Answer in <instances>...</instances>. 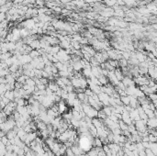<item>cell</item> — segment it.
I'll list each match as a JSON object with an SVG mask.
<instances>
[{"mask_svg": "<svg viewBox=\"0 0 157 156\" xmlns=\"http://www.w3.org/2000/svg\"><path fill=\"white\" fill-rule=\"evenodd\" d=\"M83 110L86 114V116L89 117V118H91V119L97 118L98 111L97 109H95L94 108H92L89 104H83Z\"/></svg>", "mask_w": 157, "mask_h": 156, "instance_id": "6da1fadb", "label": "cell"}, {"mask_svg": "<svg viewBox=\"0 0 157 156\" xmlns=\"http://www.w3.org/2000/svg\"><path fill=\"white\" fill-rule=\"evenodd\" d=\"M135 128L138 131V132H145L147 131V124L143 120H138V121H134Z\"/></svg>", "mask_w": 157, "mask_h": 156, "instance_id": "7a4b0ae2", "label": "cell"}, {"mask_svg": "<svg viewBox=\"0 0 157 156\" xmlns=\"http://www.w3.org/2000/svg\"><path fill=\"white\" fill-rule=\"evenodd\" d=\"M115 71V70H114ZM114 71H109V74H108V78L109 80V83L113 85L114 86L118 85V84L120 82V80L118 79V77L116 76V74H115V72Z\"/></svg>", "mask_w": 157, "mask_h": 156, "instance_id": "3957f363", "label": "cell"}, {"mask_svg": "<svg viewBox=\"0 0 157 156\" xmlns=\"http://www.w3.org/2000/svg\"><path fill=\"white\" fill-rule=\"evenodd\" d=\"M98 97H99V100L103 103L104 107H109V96L106 93H103L101 92L100 94H98Z\"/></svg>", "mask_w": 157, "mask_h": 156, "instance_id": "277c9868", "label": "cell"}, {"mask_svg": "<svg viewBox=\"0 0 157 156\" xmlns=\"http://www.w3.org/2000/svg\"><path fill=\"white\" fill-rule=\"evenodd\" d=\"M121 116H122V119H121V120H123V121L125 122L126 124L132 125V124H133V123H134V121L132 120V118H131V116H130V112H128L127 110L124 111V112L121 114Z\"/></svg>", "mask_w": 157, "mask_h": 156, "instance_id": "5b68a950", "label": "cell"}, {"mask_svg": "<svg viewBox=\"0 0 157 156\" xmlns=\"http://www.w3.org/2000/svg\"><path fill=\"white\" fill-rule=\"evenodd\" d=\"M148 74L151 79L157 80V67L154 65L150 66L148 68Z\"/></svg>", "mask_w": 157, "mask_h": 156, "instance_id": "8992f818", "label": "cell"}, {"mask_svg": "<svg viewBox=\"0 0 157 156\" xmlns=\"http://www.w3.org/2000/svg\"><path fill=\"white\" fill-rule=\"evenodd\" d=\"M65 100H61L60 102H58V107H59V113L64 114L66 113L65 111H67V105H66Z\"/></svg>", "mask_w": 157, "mask_h": 156, "instance_id": "52a82bcc", "label": "cell"}, {"mask_svg": "<svg viewBox=\"0 0 157 156\" xmlns=\"http://www.w3.org/2000/svg\"><path fill=\"white\" fill-rule=\"evenodd\" d=\"M122 83L126 85V87L132 86V85H135L134 79H132V77L130 76H124V78L122 80Z\"/></svg>", "mask_w": 157, "mask_h": 156, "instance_id": "ba28073f", "label": "cell"}, {"mask_svg": "<svg viewBox=\"0 0 157 156\" xmlns=\"http://www.w3.org/2000/svg\"><path fill=\"white\" fill-rule=\"evenodd\" d=\"M130 116L132 118V119L133 121H138V120H141L140 115H139V112H138L137 108H133L131 112H130Z\"/></svg>", "mask_w": 157, "mask_h": 156, "instance_id": "9c48e42d", "label": "cell"}, {"mask_svg": "<svg viewBox=\"0 0 157 156\" xmlns=\"http://www.w3.org/2000/svg\"><path fill=\"white\" fill-rule=\"evenodd\" d=\"M147 127H148V129H156L157 128V118L149 119L148 121H147Z\"/></svg>", "mask_w": 157, "mask_h": 156, "instance_id": "30bf717a", "label": "cell"}, {"mask_svg": "<svg viewBox=\"0 0 157 156\" xmlns=\"http://www.w3.org/2000/svg\"><path fill=\"white\" fill-rule=\"evenodd\" d=\"M48 87L50 88L53 93H56V92L60 89V86L57 85V83L55 82V81H50L48 84Z\"/></svg>", "mask_w": 157, "mask_h": 156, "instance_id": "8fae6325", "label": "cell"}, {"mask_svg": "<svg viewBox=\"0 0 157 156\" xmlns=\"http://www.w3.org/2000/svg\"><path fill=\"white\" fill-rule=\"evenodd\" d=\"M103 121H104V120L98 119V118H94V119H93V120H92V122H93V125H94V126L97 129L102 128L103 126L105 125V123H104Z\"/></svg>", "mask_w": 157, "mask_h": 156, "instance_id": "7c38bea8", "label": "cell"}, {"mask_svg": "<svg viewBox=\"0 0 157 156\" xmlns=\"http://www.w3.org/2000/svg\"><path fill=\"white\" fill-rule=\"evenodd\" d=\"M131 97V102H130V106L133 108H137L139 106H140V103H139V99L137 97Z\"/></svg>", "mask_w": 157, "mask_h": 156, "instance_id": "4fadbf2b", "label": "cell"}, {"mask_svg": "<svg viewBox=\"0 0 157 156\" xmlns=\"http://www.w3.org/2000/svg\"><path fill=\"white\" fill-rule=\"evenodd\" d=\"M136 89H137V86H136V85H132V86H129V87H127L126 92H127L128 96H130V97H134L135 92H136Z\"/></svg>", "mask_w": 157, "mask_h": 156, "instance_id": "5bb4252c", "label": "cell"}, {"mask_svg": "<svg viewBox=\"0 0 157 156\" xmlns=\"http://www.w3.org/2000/svg\"><path fill=\"white\" fill-rule=\"evenodd\" d=\"M83 74L84 76L86 77V78H90L91 76H93V74H92V67H87V68H84L83 69Z\"/></svg>", "mask_w": 157, "mask_h": 156, "instance_id": "9a60e30c", "label": "cell"}, {"mask_svg": "<svg viewBox=\"0 0 157 156\" xmlns=\"http://www.w3.org/2000/svg\"><path fill=\"white\" fill-rule=\"evenodd\" d=\"M97 78H98V80H99L101 85H106L109 83V78H108V76H105V75H99Z\"/></svg>", "mask_w": 157, "mask_h": 156, "instance_id": "2e32d148", "label": "cell"}, {"mask_svg": "<svg viewBox=\"0 0 157 156\" xmlns=\"http://www.w3.org/2000/svg\"><path fill=\"white\" fill-rule=\"evenodd\" d=\"M7 153L6 150V145L4 144L3 142H0V156H5Z\"/></svg>", "mask_w": 157, "mask_h": 156, "instance_id": "e0dca14e", "label": "cell"}, {"mask_svg": "<svg viewBox=\"0 0 157 156\" xmlns=\"http://www.w3.org/2000/svg\"><path fill=\"white\" fill-rule=\"evenodd\" d=\"M5 97H7L10 101H15V94L14 91H6L5 93Z\"/></svg>", "mask_w": 157, "mask_h": 156, "instance_id": "ac0fdd59", "label": "cell"}, {"mask_svg": "<svg viewBox=\"0 0 157 156\" xmlns=\"http://www.w3.org/2000/svg\"><path fill=\"white\" fill-rule=\"evenodd\" d=\"M88 129H89L90 133L92 134V136L94 137V138H97V129L96 128V127H95L93 124H92L91 126H89Z\"/></svg>", "mask_w": 157, "mask_h": 156, "instance_id": "d6986e66", "label": "cell"}, {"mask_svg": "<svg viewBox=\"0 0 157 156\" xmlns=\"http://www.w3.org/2000/svg\"><path fill=\"white\" fill-rule=\"evenodd\" d=\"M103 145H104V143H103V142L101 141V140H100V138H98V137L95 138V140H94V147L102 148Z\"/></svg>", "mask_w": 157, "mask_h": 156, "instance_id": "ffe728a7", "label": "cell"}, {"mask_svg": "<svg viewBox=\"0 0 157 156\" xmlns=\"http://www.w3.org/2000/svg\"><path fill=\"white\" fill-rule=\"evenodd\" d=\"M63 119H65L66 121H71V119H73V110L63 114Z\"/></svg>", "mask_w": 157, "mask_h": 156, "instance_id": "44dd1931", "label": "cell"}, {"mask_svg": "<svg viewBox=\"0 0 157 156\" xmlns=\"http://www.w3.org/2000/svg\"><path fill=\"white\" fill-rule=\"evenodd\" d=\"M115 74H116V76L118 77V79L120 80V81H122L123 78H124V74H123L122 71L120 70V69H115Z\"/></svg>", "mask_w": 157, "mask_h": 156, "instance_id": "7402d4cb", "label": "cell"}, {"mask_svg": "<svg viewBox=\"0 0 157 156\" xmlns=\"http://www.w3.org/2000/svg\"><path fill=\"white\" fill-rule=\"evenodd\" d=\"M120 99H121V102H122V104L124 106H130V102H131V97H130V96L121 97Z\"/></svg>", "mask_w": 157, "mask_h": 156, "instance_id": "603a6c76", "label": "cell"}, {"mask_svg": "<svg viewBox=\"0 0 157 156\" xmlns=\"http://www.w3.org/2000/svg\"><path fill=\"white\" fill-rule=\"evenodd\" d=\"M55 82L57 83V85L60 86V88H62V89H66V85L64 84V83L63 82V80H62V78H59V77H57L56 78V80H55Z\"/></svg>", "mask_w": 157, "mask_h": 156, "instance_id": "cb8c5ba5", "label": "cell"}, {"mask_svg": "<svg viewBox=\"0 0 157 156\" xmlns=\"http://www.w3.org/2000/svg\"><path fill=\"white\" fill-rule=\"evenodd\" d=\"M73 119H77V120H81V119H83V118H82V116H81L80 112L75 111L73 109Z\"/></svg>", "mask_w": 157, "mask_h": 156, "instance_id": "d4e9b609", "label": "cell"}, {"mask_svg": "<svg viewBox=\"0 0 157 156\" xmlns=\"http://www.w3.org/2000/svg\"><path fill=\"white\" fill-rule=\"evenodd\" d=\"M103 111L106 113V115L108 117H110L112 115V110H111V107L109 106V107H103Z\"/></svg>", "mask_w": 157, "mask_h": 156, "instance_id": "484cf974", "label": "cell"}, {"mask_svg": "<svg viewBox=\"0 0 157 156\" xmlns=\"http://www.w3.org/2000/svg\"><path fill=\"white\" fill-rule=\"evenodd\" d=\"M6 137L8 138V140H13L15 139L16 137H17V132H15L13 130H11V131H9L7 133H6Z\"/></svg>", "mask_w": 157, "mask_h": 156, "instance_id": "4316f807", "label": "cell"}, {"mask_svg": "<svg viewBox=\"0 0 157 156\" xmlns=\"http://www.w3.org/2000/svg\"><path fill=\"white\" fill-rule=\"evenodd\" d=\"M119 123H120V128L121 131H128V129H129V125L128 124H126L123 120H120Z\"/></svg>", "mask_w": 157, "mask_h": 156, "instance_id": "83f0119b", "label": "cell"}, {"mask_svg": "<svg viewBox=\"0 0 157 156\" xmlns=\"http://www.w3.org/2000/svg\"><path fill=\"white\" fill-rule=\"evenodd\" d=\"M109 62L110 63V65H111L112 67H114L115 69H117L118 67L120 66V62L117 61V60H109Z\"/></svg>", "mask_w": 157, "mask_h": 156, "instance_id": "f1b7e54d", "label": "cell"}, {"mask_svg": "<svg viewBox=\"0 0 157 156\" xmlns=\"http://www.w3.org/2000/svg\"><path fill=\"white\" fill-rule=\"evenodd\" d=\"M97 118L100 119H102V120H105V119L108 118V116L106 115V113L103 111V109H101V110L98 111V115H97Z\"/></svg>", "mask_w": 157, "mask_h": 156, "instance_id": "f546056e", "label": "cell"}, {"mask_svg": "<svg viewBox=\"0 0 157 156\" xmlns=\"http://www.w3.org/2000/svg\"><path fill=\"white\" fill-rule=\"evenodd\" d=\"M71 124L74 126V129H78L80 127V120H77V119H71Z\"/></svg>", "mask_w": 157, "mask_h": 156, "instance_id": "4dcf8cb0", "label": "cell"}, {"mask_svg": "<svg viewBox=\"0 0 157 156\" xmlns=\"http://www.w3.org/2000/svg\"><path fill=\"white\" fill-rule=\"evenodd\" d=\"M150 143H151V144H150V149L153 151V153H154L155 155H157V142H154V143L150 142Z\"/></svg>", "mask_w": 157, "mask_h": 156, "instance_id": "1f68e13d", "label": "cell"}, {"mask_svg": "<svg viewBox=\"0 0 157 156\" xmlns=\"http://www.w3.org/2000/svg\"><path fill=\"white\" fill-rule=\"evenodd\" d=\"M29 55L32 57V59H35V58H38V57L40 56V52H39V51L38 50H33V51L29 53Z\"/></svg>", "mask_w": 157, "mask_h": 156, "instance_id": "d6a6232c", "label": "cell"}, {"mask_svg": "<svg viewBox=\"0 0 157 156\" xmlns=\"http://www.w3.org/2000/svg\"><path fill=\"white\" fill-rule=\"evenodd\" d=\"M86 97H87V96H86L85 93H78L77 94V98H78L79 100H81L83 103H84V101H85V99L86 98Z\"/></svg>", "mask_w": 157, "mask_h": 156, "instance_id": "836d02e7", "label": "cell"}, {"mask_svg": "<svg viewBox=\"0 0 157 156\" xmlns=\"http://www.w3.org/2000/svg\"><path fill=\"white\" fill-rule=\"evenodd\" d=\"M26 84L27 85H30V86H35L36 85V82H35L34 78H30L29 77V79H27V81H26Z\"/></svg>", "mask_w": 157, "mask_h": 156, "instance_id": "e575fe53", "label": "cell"}, {"mask_svg": "<svg viewBox=\"0 0 157 156\" xmlns=\"http://www.w3.org/2000/svg\"><path fill=\"white\" fill-rule=\"evenodd\" d=\"M148 98L151 100L152 102L156 101V100H157V93H153V94H151V95H149Z\"/></svg>", "mask_w": 157, "mask_h": 156, "instance_id": "d590c367", "label": "cell"}, {"mask_svg": "<svg viewBox=\"0 0 157 156\" xmlns=\"http://www.w3.org/2000/svg\"><path fill=\"white\" fill-rule=\"evenodd\" d=\"M149 141L150 142L154 143V142H157V137H155L153 134H149Z\"/></svg>", "mask_w": 157, "mask_h": 156, "instance_id": "8d00e7d4", "label": "cell"}, {"mask_svg": "<svg viewBox=\"0 0 157 156\" xmlns=\"http://www.w3.org/2000/svg\"><path fill=\"white\" fill-rule=\"evenodd\" d=\"M85 94H86L87 97H92V96L94 95V92H93V91H92L91 89L88 87V88H86V90H85Z\"/></svg>", "mask_w": 157, "mask_h": 156, "instance_id": "74e56055", "label": "cell"}, {"mask_svg": "<svg viewBox=\"0 0 157 156\" xmlns=\"http://www.w3.org/2000/svg\"><path fill=\"white\" fill-rule=\"evenodd\" d=\"M136 145H137V150L140 152V151H143V150H145V148L143 147V142H136Z\"/></svg>", "mask_w": 157, "mask_h": 156, "instance_id": "f35d334b", "label": "cell"}, {"mask_svg": "<svg viewBox=\"0 0 157 156\" xmlns=\"http://www.w3.org/2000/svg\"><path fill=\"white\" fill-rule=\"evenodd\" d=\"M109 119H111L112 121H114V122H117V123H119V122H120V119H118V117L116 116V114H112L111 116L110 117H109Z\"/></svg>", "mask_w": 157, "mask_h": 156, "instance_id": "ab89813d", "label": "cell"}, {"mask_svg": "<svg viewBox=\"0 0 157 156\" xmlns=\"http://www.w3.org/2000/svg\"><path fill=\"white\" fill-rule=\"evenodd\" d=\"M112 131V133L114 134V135H121V134H122V131H121L120 128H119V129H115V130H113V131Z\"/></svg>", "mask_w": 157, "mask_h": 156, "instance_id": "60d3db41", "label": "cell"}, {"mask_svg": "<svg viewBox=\"0 0 157 156\" xmlns=\"http://www.w3.org/2000/svg\"><path fill=\"white\" fill-rule=\"evenodd\" d=\"M116 86H117L118 88H120V89H122V90H126V89H127L126 85L123 84L122 81H120V82L118 84V85H116Z\"/></svg>", "mask_w": 157, "mask_h": 156, "instance_id": "b9f144b4", "label": "cell"}, {"mask_svg": "<svg viewBox=\"0 0 157 156\" xmlns=\"http://www.w3.org/2000/svg\"><path fill=\"white\" fill-rule=\"evenodd\" d=\"M36 86L38 87V89H39V90H45L46 88L48 87L47 85H43V84H41V83H40V84H39V85H37Z\"/></svg>", "mask_w": 157, "mask_h": 156, "instance_id": "7bdbcfd3", "label": "cell"}, {"mask_svg": "<svg viewBox=\"0 0 157 156\" xmlns=\"http://www.w3.org/2000/svg\"><path fill=\"white\" fill-rule=\"evenodd\" d=\"M1 142H3L4 144H6V145L8 144L9 140H8V138L6 137V136H4V137H2V138H1Z\"/></svg>", "mask_w": 157, "mask_h": 156, "instance_id": "ee69618b", "label": "cell"}, {"mask_svg": "<svg viewBox=\"0 0 157 156\" xmlns=\"http://www.w3.org/2000/svg\"><path fill=\"white\" fill-rule=\"evenodd\" d=\"M145 152H146L147 156H154L155 155V154L153 153V151H152L151 149H145Z\"/></svg>", "mask_w": 157, "mask_h": 156, "instance_id": "f6af8a7d", "label": "cell"}, {"mask_svg": "<svg viewBox=\"0 0 157 156\" xmlns=\"http://www.w3.org/2000/svg\"><path fill=\"white\" fill-rule=\"evenodd\" d=\"M115 14L117 15V16H120V17H123L124 16V13H123V11L121 10V9H118V10H116V13Z\"/></svg>", "mask_w": 157, "mask_h": 156, "instance_id": "bcb514c9", "label": "cell"}, {"mask_svg": "<svg viewBox=\"0 0 157 156\" xmlns=\"http://www.w3.org/2000/svg\"><path fill=\"white\" fill-rule=\"evenodd\" d=\"M143 144V147L145 148V149H150V142H142Z\"/></svg>", "mask_w": 157, "mask_h": 156, "instance_id": "7dc6e473", "label": "cell"}, {"mask_svg": "<svg viewBox=\"0 0 157 156\" xmlns=\"http://www.w3.org/2000/svg\"><path fill=\"white\" fill-rule=\"evenodd\" d=\"M139 155H140V156H147V154H146L145 150H143V151H140V152H139Z\"/></svg>", "mask_w": 157, "mask_h": 156, "instance_id": "c3c4849f", "label": "cell"}, {"mask_svg": "<svg viewBox=\"0 0 157 156\" xmlns=\"http://www.w3.org/2000/svg\"><path fill=\"white\" fill-rule=\"evenodd\" d=\"M0 83H1V84H6V77H1V78H0Z\"/></svg>", "mask_w": 157, "mask_h": 156, "instance_id": "681fc988", "label": "cell"}, {"mask_svg": "<svg viewBox=\"0 0 157 156\" xmlns=\"http://www.w3.org/2000/svg\"><path fill=\"white\" fill-rule=\"evenodd\" d=\"M0 104H1V108H2V109H3V108L6 106V104L5 102H4V101H3L2 99L0 100Z\"/></svg>", "mask_w": 157, "mask_h": 156, "instance_id": "f907efd6", "label": "cell"}, {"mask_svg": "<svg viewBox=\"0 0 157 156\" xmlns=\"http://www.w3.org/2000/svg\"><path fill=\"white\" fill-rule=\"evenodd\" d=\"M47 153H48V156H56V155H55V153H53V152H52L51 150L48 151Z\"/></svg>", "mask_w": 157, "mask_h": 156, "instance_id": "816d5d0a", "label": "cell"}, {"mask_svg": "<svg viewBox=\"0 0 157 156\" xmlns=\"http://www.w3.org/2000/svg\"><path fill=\"white\" fill-rule=\"evenodd\" d=\"M154 104V106H155V108H156V109H157V100L156 101H154V102H153Z\"/></svg>", "mask_w": 157, "mask_h": 156, "instance_id": "f5cc1de1", "label": "cell"}, {"mask_svg": "<svg viewBox=\"0 0 157 156\" xmlns=\"http://www.w3.org/2000/svg\"><path fill=\"white\" fill-rule=\"evenodd\" d=\"M124 156H129V155H127V154H126V153H125V154H124Z\"/></svg>", "mask_w": 157, "mask_h": 156, "instance_id": "db71d44e", "label": "cell"}, {"mask_svg": "<svg viewBox=\"0 0 157 156\" xmlns=\"http://www.w3.org/2000/svg\"><path fill=\"white\" fill-rule=\"evenodd\" d=\"M44 1H47V0H44Z\"/></svg>", "mask_w": 157, "mask_h": 156, "instance_id": "11a10c76", "label": "cell"}, {"mask_svg": "<svg viewBox=\"0 0 157 156\" xmlns=\"http://www.w3.org/2000/svg\"><path fill=\"white\" fill-rule=\"evenodd\" d=\"M156 93H157V91H156Z\"/></svg>", "mask_w": 157, "mask_h": 156, "instance_id": "9f6ffc18", "label": "cell"}]
</instances>
